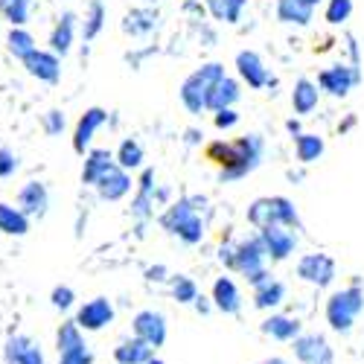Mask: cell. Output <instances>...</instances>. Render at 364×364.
Masks as SVG:
<instances>
[{"label":"cell","mask_w":364,"mask_h":364,"mask_svg":"<svg viewBox=\"0 0 364 364\" xmlns=\"http://www.w3.org/2000/svg\"><path fill=\"white\" fill-rule=\"evenodd\" d=\"M204 158L213 164L216 169H222V178H242L245 172H251L259 161V137H239V140H213L204 146Z\"/></svg>","instance_id":"6da1fadb"},{"label":"cell","mask_w":364,"mask_h":364,"mask_svg":"<svg viewBox=\"0 0 364 364\" xmlns=\"http://www.w3.org/2000/svg\"><path fill=\"white\" fill-rule=\"evenodd\" d=\"M361 312H364V289L358 283L332 291L323 306V318H326L329 329L338 332V336H350Z\"/></svg>","instance_id":"7a4b0ae2"},{"label":"cell","mask_w":364,"mask_h":364,"mask_svg":"<svg viewBox=\"0 0 364 364\" xmlns=\"http://www.w3.org/2000/svg\"><path fill=\"white\" fill-rule=\"evenodd\" d=\"M265 262H268V254H265L259 233L233 245V271H239V274L248 280L251 289H259L262 283L271 280V271L265 268Z\"/></svg>","instance_id":"3957f363"},{"label":"cell","mask_w":364,"mask_h":364,"mask_svg":"<svg viewBox=\"0 0 364 364\" xmlns=\"http://www.w3.org/2000/svg\"><path fill=\"white\" fill-rule=\"evenodd\" d=\"M161 225H164L169 233H175L181 242H187V245H198V242L204 239V222H201V216L196 213V207L190 204V198L172 204L166 213H164Z\"/></svg>","instance_id":"277c9868"},{"label":"cell","mask_w":364,"mask_h":364,"mask_svg":"<svg viewBox=\"0 0 364 364\" xmlns=\"http://www.w3.org/2000/svg\"><path fill=\"white\" fill-rule=\"evenodd\" d=\"M225 79L222 65H204L201 70H196L184 85H181V100L193 114H201V108H207V97L219 82Z\"/></svg>","instance_id":"5b68a950"},{"label":"cell","mask_w":364,"mask_h":364,"mask_svg":"<svg viewBox=\"0 0 364 364\" xmlns=\"http://www.w3.org/2000/svg\"><path fill=\"white\" fill-rule=\"evenodd\" d=\"M297 277L315 289H329L336 283V259L326 254H303L297 259Z\"/></svg>","instance_id":"8992f818"},{"label":"cell","mask_w":364,"mask_h":364,"mask_svg":"<svg viewBox=\"0 0 364 364\" xmlns=\"http://www.w3.org/2000/svg\"><path fill=\"white\" fill-rule=\"evenodd\" d=\"M132 332H134V338L146 341L151 350H161L166 344V336H169L166 315L158 309H140L132 318Z\"/></svg>","instance_id":"52a82bcc"},{"label":"cell","mask_w":364,"mask_h":364,"mask_svg":"<svg viewBox=\"0 0 364 364\" xmlns=\"http://www.w3.org/2000/svg\"><path fill=\"white\" fill-rule=\"evenodd\" d=\"M291 353L297 364H336V350L321 332H303L291 344Z\"/></svg>","instance_id":"ba28073f"},{"label":"cell","mask_w":364,"mask_h":364,"mask_svg":"<svg viewBox=\"0 0 364 364\" xmlns=\"http://www.w3.org/2000/svg\"><path fill=\"white\" fill-rule=\"evenodd\" d=\"M114 303L108 300V297H94V300H87V303H82L79 306V312H76V323H79V329H85V332H100V329H105L108 323H114Z\"/></svg>","instance_id":"9c48e42d"},{"label":"cell","mask_w":364,"mask_h":364,"mask_svg":"<svg viewBox=\"0 0 364 364\" xmlns=\"http://www.w3.org/2000/svg\"><path fill=\"white\" fill-rule=\"evenodd\" d=\"M259 239H262V245H265V254L271 262H283L294 254L297 248V236L294 230L283 228V225H271V228H262L259 230Z\"/></svg>","instance_id":"30bf717a"},{"label":"cell","mask_w":364,"mask_h":364,"mask_svg":"<svg viewBox=\"0 0 364 364\" xmlns=\"http://www.w3.org/2000/svg\"><path fill=\"white\" fill-rule=\"evenodd\" d=\"M259 332L268 338H274L280 344H294L300 336H303V323L291 315H283V312H271L262 323H259Z\"/></svg>","instance_id":"8fae6325"},{"label":"cell","mask_w":364,"mask_h":364,"mask_svg":"<svg viewBox=\"0 0 364 364\" xmlns=\"http://www.w3.org/2000/svg\"><path fill=\"white\" fill-rule=\"evenodd\" d=\"M210 300H213V309H219L222 315H239V312H242V291H239L236 280L228 277V274H222V277L213 283Z\"/></svg>","instance_id":"7c38bea8"},{"label":"cell","mask_w":364,"mask_h":364,"mask_svg":"<svg viewBox=\"0 0 364 364\" xmlns=\"http://www.w3.org/2000/svg\"><path fill=\"white\" fill-rule=\"evenodd\" d=\"M50 207V193L41 181H29L18 193V210L29 219V216H44Z\"/></svg>","instance_id":"4fadbf2b"},{"label":"cell","mask_w":364,"mask_h":364,"mask_svg":"<svg viewBox=\"0 0 364 364\" xmlns=\"http://www.w3.org/2000/svg\"><path fill=\"white\" fill-rule=\"evenodd\" d=\"M23 68L29 76H36L41 82H58V76H62V65H58V55L55 53H47V50H36L29 53L23 58Z\"/></svg>","instance_id":"5bb4252c"},{"label":"cell","mask_w":364,"mask_h":364,"mask_svg":"<svg viewBox=\"0 0 364 364\" xmlns=\"http://www.w3.org/2000/svg\"><path fill=\"white\" fill-rule=\"evenodd\" d=\"M108 119V111L105 108H87L79 123H76V132H73V149L79 151V155H85V149L90 146V140H94L97 129Z\"/></svg>","instance_id":"9a60e30c"},{"label":"cell","mask_w":364,"mask_h":364,"mask_svg":"<svg viewBox=\"0 0 364 364\" xmlns=\"http://www.w3.org/2000/svg\"><path fill=\"white\" fill-rule=\"evenodd\" d=\"M129 190H132V178L126 175V169H119L117 164L97 181V193H100V198H105V201H119Z\"/></svg>","instance_id":"2e32d148"},{"label":"cell","mask_w":364,"mask_h":364,"mask_svg":"<svg viewBox=\"0 0 364 364\" xmlns=\"http://www.w3.org/2000/svg\"><path fill=\"white\" fill-rule=\"evenodd\" d=\"M151 358H155V350H151L146 341L134 338V336L114 347V361L117 364H149Z\"/></svg>","instance_id":"e0dca14e"},{"label":"cell","mask_w":364,"mask_h":364,"mask_svg":"<svg viewBox=\"0 0 364 364\" xmlns=\"http://www.w3.org/2000/svg\"><path fill=\"white\" fill-rule=\"evenodd\" d=\"M55 350H58V358H62V355H76V353L87 350L85 336H82V329H79L76 321H65L62 326H58V332H55Z\"/></svg>","instance_id":"ac0fdd59"},{"label":"cell","mask_w":364,"mask_h":364,"mask_svg":"<svg viewBox=\"0 0 364 364\" xmlns=\"http://www.w3.org/2000/svg\"><path fill=\"white\" fill-rule=\"evenodd\" d=\"M254 309L259 312H271V309H277L280 303L286 300V283L277 280V277H271L268 283H262L259 289H254Z\"/></svg>","instance_id":"d6986e66"},{"label":"cell","mask_w":364,"mask_h":364,"mask_svg":"<svg viewBox=\"0 0 364 364\" xmlns=\"http://www.w3.org/2000/svg\"><path fill=\"white\" fill-rule=\"evenodd\" d=\"M236 70H239V76L245 79L251 87H262V85L268 82V73H265V68H262V62H259V55L251 53V50H245V53L236 55Z\"/></svg>","instance_id":"ffe728a7"},{"label":"cell","mask_w":364,"mask_h":364,"mask_svg":"<svg viewBox=\"0 0 364 364\" xmlns=\"http://www.w3.org/2000/svg\"><path fill=\"white\" fill-rule=\"evenodd\" d=\"M355 73L350 70V68H329V70H323L321 73V87L323 90H329L332 97H347V90L355 85Z\"/></svg>","instance_id":"44dd1931"},{"label":"cell","mask_w":364,"mask_h":364,"mask_svg":"<svg viewBox=\"0 0 364 364\" xmlns=\"http://www.w3.org/2000/svg\"><path fill=\"white\" fill-rule=\"evenodd\" d=\"M111 166H114L111 151H108V149H94V151L87 155V161H85L82 181H85V184H94V187H97V181H100Z\"/></svg>","instance_id":"7402d4cb"},{"label":"cell","mask_w":364,"mask_h":364,"mask_svg":"<svg viewBox=\"0 0 364 364\" xmlns=\"http://www.w3.org/2000/svg\"><path fill=\"white\" fill-rule=\"evenodd\" d=\"M73 26H76V15H73V12H65L62 21L55 23L53 36H50V47H53V53H62V55H65V53L73 47Z\"/></svg>","instance_id":"603a6c76"},{"label":"cell","mask_w":364,"mask_h":364,"mask_svg":"<svg viewBox=\"0 0 364 364\" xmlns=\"http://www.w3.org/2000/svg\"><path fill=\"white\" fill-rule=\"evenodd\" d=\"M239 100V85L233 82V79H222L213 90H210V97H207V108H213V111H225V108H230L233 102Z\"/></svg>","instance_id":"cb8c5ba5"},{"label":"cell","mask_w":364,"mask_h":364,"mask_svg":"<svg viewBox=\"0 0 364 364\" xmlns=\"http://www.w3.org/2000/svg\"><path fill=\"white\" fill-rule=\"evenodd\" d=\"M271 225H283L289 230H297L300 228V219H297V210L289 198L283 196H274L271 198Z\"/></svg>","instance_id":"d4e9b609"},{"label":"cell","mask_w":364,"mask_h":364,"mask_svg":"<svg viewBox=\"0 0 364 364\" xmlns=\"http://www.w3.org/2000/svg\"><path fill=\"white\" fill-rule=\"evenodd\" d=\"M0 230L9 233V236H23L29 230V219L21 213L18 207L0 201Z\"/></svg>","instance_id":"484cf974"},{"label":"cell","mask_w":364,"mask_h":364,"mask_svg":"<svg viewBox=\"0 0 364 364\" xmlns=\"http://www.w3.org/2000/svg\"><path fill=\"white\" fill-rule=\"evenodd\" d=\"M277 18L283 23H300V26H306L312 21V6H306L303 0H280V4H277Z\"/></svg>","instance_id":"4316f807"},{"label":"cell","mask_w":364,"mask_h":364,"mask_svg":"<svg viewBox=\"0 0 364 364\" xmlns=\"http://www.w3.org/2000/svg\"><path fill=\"white\" fill-rule=\"evenodd\" d=\"M291 105L297 114H309L318 105V85H312L309 79H300L294 85V94H291Z\"/></svg>","instance_id":"83f0119b"},{"label":"cell","mask_w":364,"mask_h":364,"mask_svg":"<svg viewBox=\"0 0 364 364\" xmlns=\"http://www.w3.org/2000/svg\"><path fill=\"white\" fill-rule=\"evenodd\" d=\"M172 297L181 303V306H193V303H196L201 294H198V286H196L193 277L175 274V277H172Z\"/></svg>","instance_id":"f1b7e54d"},{"label":"cell","mask_w":364,"mask_h":364,"mask_svg":"<svg viewBox=\"0 0 364 364\" xmlns=\"http://www.w3.org/2000/svg\"><path fill=\"white\" fill-rule=\"evenodd\" d=\"M6 47H9V53H12L15 58H21V62H23L29 53L38 50V47H36V38L29 36L26 29H15V26H12V33L6 36Z\"/></svg>","instance_id":"f546056e"},{"label":"cell","mask_w":364,"mask_h":364,"mask_svg":"<svg viewBox=\"0 0 364 364\" xmlns=\"http://www.w3.org/2000/svg\"><path fill=\"white\" fill-rule=\"evenodd\" d=\"M323 155V140L318 134H297V158L303 164H312Z\"/></svg>","instance_id":"4dcf8cb0"},{"label":"cell","mask_w":364,"mask_h":364,"mask_svg":"<svg viewBox=\"0 0 364 364\" xmlns=\"http://www.w3.org/2000/svg\"><path fill=\"white\" fill-rule=\"evenodd\" d=\"M248 0H207L210 12H213L219 21H228V23H236L239 21V12L245 6Z\"/></svg>","instance_id":"1f68e13d"},{"label":"cell","mask_w":364,"mask_h":364,"mask_svg":"<svg viewBox=\"0 0 364 364\" xmlns=\"http://www.w3.org/2000/svg\"><path fill=\"white\" fill-rule=\"evenodd\" d=\"M102 23H105V6H102V0H94V4H90V12L85 15V29H82L85 41H94L100 36Z\"/></svg>","instance_id":"d6a6232c"},{"label":"cell","mask_w":364,"mask_h":364,"mask_svg":"<svg viewBox=\"0 0 364 364\" xmlns=\"http://www.w3.org/2000/svg\"><path fill=\"white\" fill-rule=\"evenodd\" d=\"M143 164V149L137 140H123V146H119L117 151V166L119 169H137Z\"/></svg>","instance_id":"836d02e7"},{"label":"cell","mask_w":364,"mask_h":364,"mask_svg":"<svg viewBox=\"0 0 364 364\" xmlns=\"http://www.w3.org/2000/svg\"><path fill=\"white\" fill-rule=\"evenodd\" d=\"M29 347H33V341H29L26 336H9V338H6V347H4L6 364H18Z\"/></svg>","instance_id":"e575fe53"},{"label":"cell","mask_w":364,"mask_h":364,"mask_svg":"<svg viewBox=\"0 0 364 364\" xmlns=\"http://www.w3.org/2000/svg\"><path fill=\"white\" fill-rule=\"evenodd\" d=\"M353 12V0H329V6H326V21L329 23H341L347 21Z\"/></svg>","instance_id":"d590c367"},{"label":"cell","mask_w":364,"mask_h":364,"mask_svg":"<svg viewBox=\"0 0 364 364\" xmlns=\"http://www.w3.org/2000/svg\"><path fill=\"white\" fill-rule=\"evenodd\" d=\"M50 300H53L55 309H70L73 300H76V291H73L70 286H55L53 294H50Z\"/></svg>","instance_id":"8d00e7d4"},{"label":"cell","mask_w":364,"mask_h":364,"mask_svg":"<svg viewBox=\"0 0 364 364\" xmlns=\"http://www.w3.org/2000/svg\"><path fill=\"white\" fill-rule=\"evenodd\" d=\"M18 169V158H15V151L6 149V146H0V178H9L15 175Z\"/></svg>","instance_id":"74e56055"},{"label":"cell","mask_w":364,"mask_h":364,"mask_svg":"<svg viewBox=\"0 0 364 364\" xmlns=\"http://www.w3.org/2000/svg\"><path fill=\"white\" fill-rule=\"evenodd\" d=\"M44 129H47V134H62V129H65V114L62 111H47V117H44Z\"/></svg>","instance_id":"f35d334b"},{"label":"cell","mask_w":364,"mask_h":364,"mask_svg":"<svg viewBox=\"0 0 364 364\" xmlns=\"http://www.w3.org/2000/svg\"><path fill=\"white\" fill-rule=\"evenodd\" d=\"M151 213V196H137L134 198V204H132V216H137V219H146Z\"/></svg>","instance_id":"ab89813d"},{"label":"cell","mask_w":364,"mask_h":364,"mask_svg":"<svg viewBox=\"0 0 364 364\" xmlns=\"http://www.w3.org/2000/svg\"><path fill=\"white\" fill-rule=\"evenodd\" d=\"M216 129H230V126H236L239 123V114L233 111V108H225V111H216Z\"/></svg>","instance_id":"60d3db41"},{"label":"cell","mask_w":364,"mask_h":364,"mask_svg":"<svg viewBox=\"0 0 364 364\" xmlns=\"http://www.w3.org/2000/svg\"><path fill=\"white\" fill-rule=\"evenodd\" d=\"M18 364H44V353H41V350L33 344V347H29V350L23 353V358H21Z\"/></svg>","instance_id":"b9f144b4"},{"label":"cell","mask_w":364,"mask_h":364,"mask_svg":"<svg viewBox=\"0 0 364 364\" xmlns=\"http://www.w3.org/2000/svg\"><path fill=\"white\" fill-rule=\"evenodd\" d=\"M166 274H169L166 265H155V268H149V271H146V277H149L151 283H164V280H166Z\"/></svg>","instance_id":"7bdbcfd3"},{"label":"cell","mask_w":364,"mask_h":364,"mask_svg":"<svg viewBox=\"0 0 364 364\" xmlns=\"http://www.w3.org/2000/svg\"><path fill=\"white\" fill-rule=\"evenodd\" d=\"M193 306H196L198 315H210V309H213V300H210V297H198Z\"/></svg>","instance_id":"ee69618b"},{"label":"cell","mask_w":364,"mask_h":364,"mask_svg":"<svg viewBox=\"0 0 364 364\" xmlns=\"http://www.w3.org/2000/svg\"><path fill=\"white\" fill-rule=\"evenodd\" d=\"M259 364H289V361H286L283 355H271V358H262Z\"/></svg>","instance_id":"f6af8a7d"},{"label":"cell","mask_w":364,"mask_h":364,"mask_svg":"<svg viewBox=\"0 0 364 364\" xmlns=\"http://www.w3.org/2000/svg\"><path fill=\"white\" fill-rule=\"evenodd\" d=\"M15 4H18V0H0V12H4V15H6V12H9L12 6H15Z\"/></svg>","instance_id":"bcb514c9"},{"label":"cell","mask_w":364,"mask_h":364,"mask_svg":"<svg viewBox=\"0 0 364 364\" xmlns=\"http://www.w3.org/2000/svg\"><path fill=\"white\" fill-rule=\"evenodd\" d=\"M303 4H306V6H318V4H321V0H303Z\"/></svg>","instance_id":"7dc6e473"},{"label":"cell","mask_w":364,"mask_h":364,"mask_svg":"<svg viewBox=\"0 0 364 364\" xmlns=\"http://www.w3.org/2000/svg\"><path fill=\"white\" fill-rule=\"evenodd\" d=\"M149 364H166V361H164V358H158V355H155V358H151V361H149Z\"/></svg>","instance_id":"c3c4849f"},{"label":"cell","mask_w":364,"mask_h":364,"mask_svg":"<svg viewBox=\"0 0 364 364\" xmlns=\"http://www.w3.org/2000/svg\"><path fill=\"white\" fill-rule=\"evenodd\" d=\"M58 364H65V361H58Z\"/></svg>","instance_id":"681fc988"}]
</instances>
